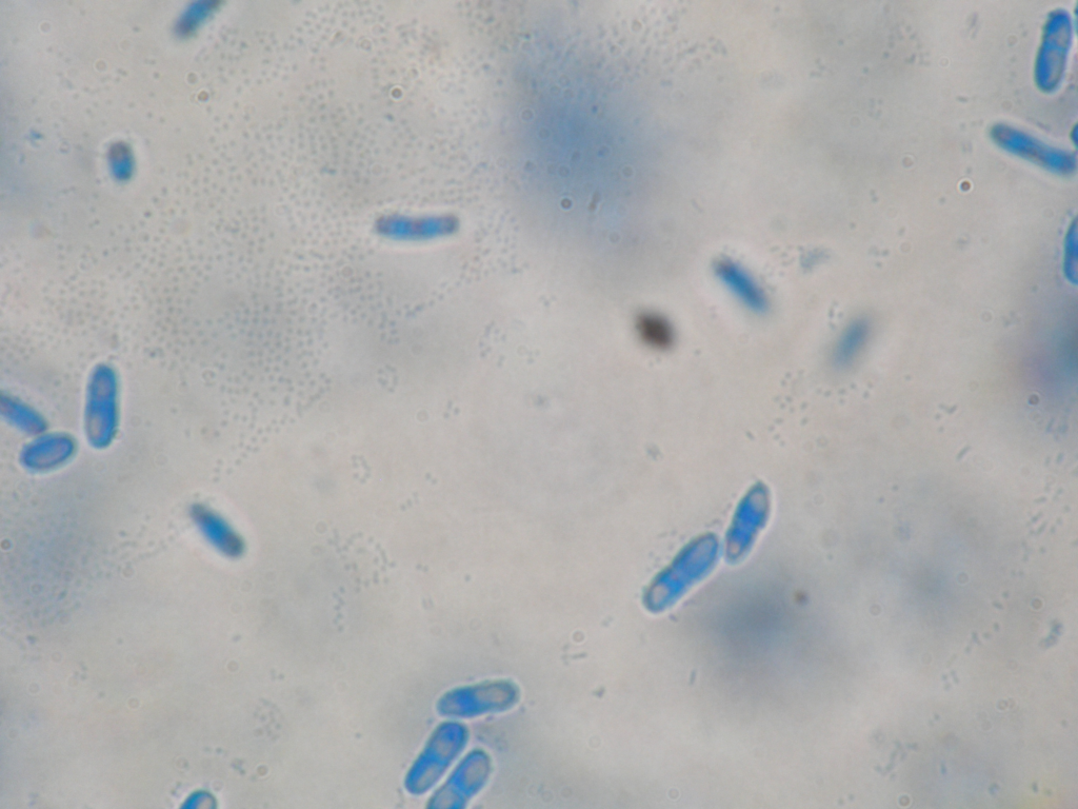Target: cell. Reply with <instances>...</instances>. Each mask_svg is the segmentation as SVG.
Instances as JSON below:
<instances>
[{"instance_id":"obj_1","label":"cell","mask_w":1078,"mask_h":809,"mask_svg":"<svg viewBox=\"0 0 1078 809\" xmlns=\"http://www.w3.org/2000/svg\"><path fill=\"white\" fill-rule=\"evenodd\" d=\"M713 272L731 297L749 313L765 317L770 312L769 293L744 265L722 258L714 262Z\"/></svg>"},{"instance_id":"obj_2","label":"cell","mask_w":1078,"mask_h":809,"mask_svg":"<svg viewBox=\"0 0 1078 809\" xmlns=\"http://www.w3.org/2000/svg\"><path fill=\"white\" fill-rule=\"evenodd\" d=\"M637 337L655 351H668L676 341V332L665 315L648 311L638 315L635 322Z\"/></svg>"},{"instance_id":"obj_3","label":"cell","mask_w":1078,"mask_h":809,"mask_svg":"<svg viewBox=\"0 0 1078 809\" xmlns=\"http://www.w3.org/2000/svg\"><path fill=\"white\" fill-rule=\"evenodd\" d=\"M863 341V329L860 325H851L834 344L830 363L835 367H845L852 363L860 351Z\"/></svg>"}]
</instances>
